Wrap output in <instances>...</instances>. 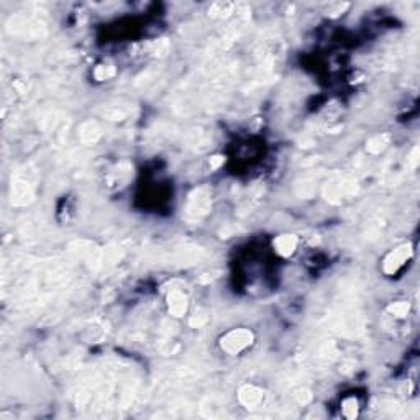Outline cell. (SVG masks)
Segmentation results:
<instances>
[{
    "instance_id": "cell-3",
    "label": "cell",
    "mask_w": 420,
    "mask_h": 420,
    "mask_svg": "<svg viewBox=\"0 0 420 420\" xmlns=\"http://www.w3.org/2000/svg\"><path fill=\"white\" fill-rule=\"evenodd\" d=\"M405 258H407V251H405V248H401V250L394 251V253L391 254L389 258L386 260V265H384V268H386L387 273H394L397 268L404 265Z\"/></svg>"
},
{
    "instance_id": "cell-2",
    "label": "cell",
    "mask_w": 420,
    "mask_h": 420,
    "mask_svg": "<svg viewBox=\"0 0 420 420\" xmlns=\"http://www.w3.org/2000/svg\"><path fill=\"white\" fill-rule=\"evenodd\" d=\"M296 245H297V241H296V238L293 237V235H282V237H279L274 241L276 251L279 254H282V256H289L290 253H294Z\"/></svg>"
},
{
    "instance_id": "cell-1",
    "label": "cell",
    "mask_w": 420,
    "mask_h": 420,
    "mask_svg": "<svg viewBox=\"0 0 420 420\" xmlns=\"http://www.w3.org/2000/svg\"><path fill=\"white\" fill-rule=\"evenodd\" d=\"M250 343H251V333L248 330H235V332H230L225 338H222L223 350H227L229 353H240Z\"/></svg>"
},
{
    "instance_id": "cell-6",
    "label": "cell",
    "mask_w": 420,
    "mask_h": 420,
    "mask_svg": "<svg viewBox=\"0 0 420 420\" xmlns=\"http://www.w3.org/2000/svg\"><path fill=\"white\" fill-rule=\"evenodd\" d=\"M407 309L409 307L405 304H396V305H393V307H391V312H394V315L402 317V315L407 314Z\"/></svg>"
},
{
    "instance_id": "cell-4",
    "label": "cell",
    "mask_w": 420,
    "mask_h": 420,
    "mask_svg": "<svg viewBox=\"0 0 420 420\" xmlns=\"http://www.w3.org/2000/svg\"><path fill=\"white\" fill-rule=\"evenodd\" d=\"M240 399L246 405H254V404L260 402L261 394H260V391H256L254 387H245V389H241Z\"/></svg>"
},
{
    "instance_id": "cell-5",
    "label": "cell",
    "mask_w": 420,
    "mask_h": 420,
    "mask_svg": "<svg viewBox=\"0 0 420 420\" xmlns=\"http://www.w3.org/2000/svg\"><path fill=\"white\" fill-rule=\"evenodd\" d=\"M169 309L174 315H181L186 312V297H182L181 294H173V297L169 299Z\"/></svg>"
}]
</instances>
